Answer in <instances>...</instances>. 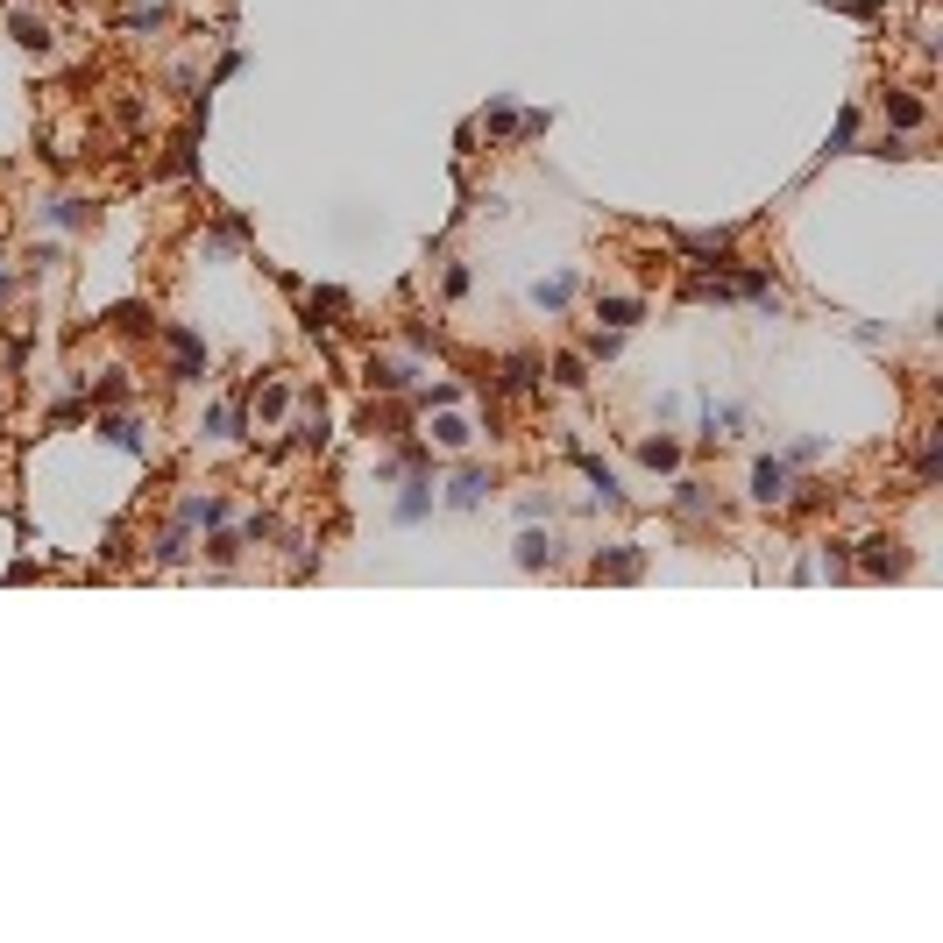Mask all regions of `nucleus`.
<instances>
[{"label":"nucleus","mask_w":943,"mask_h":943,"mask_svg":"<svg viewBox=\"0 0 943 943\" xmlns=\"http://www.w3.org/2000/svg\"><path fill=\"white\" fill-rule=\"evenodd\" d=\"M164 348H171V376H178V383H199V376H206V348H199V334L164 327Z\"/></svg>","instance_id":"1"},{"label":"nucleus","mask_w":943,"mask_h":943,"mask_svg":"<svg viewBox=\"0 0 943 943\" xmlns=\"http://www.w3.org/2000/svg\"><path fill=\"white\" fill-rule=\"evenodd\" d=\"M795 468L788 461H752V504H788Z\"/></svg>","instance_id":"2"},{"label":"nucleus","mask_w":943,"mask_h":943,"mask_svg":"<svg viewBox=\"0 0 943 943\" xmlns=\"http://www.w3.org/2000/svg\"><path fill=\"white\" fill-rule=\"evenodd\" d=\"M483 490H490V476H483V468H461V476H454V490H447V504H454V511H476V504H483Z\"/></svg>","instance_id":"3"},{"label":"nucleus","mask_w":943,"mask_h":943,"mask_svg":"<svg viewBox=\"0 0 943 943\" xmlns=\"http://www.w3.org/2000/svg\"><path fill=\"white\" fill-rule=\"evenodd\" d=\"M901 539H866V575H901L908 568V554H894Z\"/></svg>","instance_id":"4"},{"label":"nucleus","mask_w":943,"mask_h":943,"mask_svg":"<svg viewBox=\"0 0 943 943\" xmlns=\"http://www.w3.org/2000/svg\"><path fill=\"white\" fill-rule=\"evenodd\" d=\"M639 568H646L639 546H617V554H596V568H589V575L603 582V575H639Z\"/></svg>","instance_id":"5"},{"label":"nucleus","mask_w":943,"mask_h":943,"mask_svg":"<svg viewBox=\"0 0 943 943\" xmlns=\"http://www.w3.org/2000/svg\"><path fill=\"white\" fill-rule=\"evenodd\" d=\"M433 511V483L419 476V483H405V497H398V525H419Z\"/></svg>","instance_id":"6"},{"label":"nucleus","mask_w":943,"mask_h":943,"mask_svg":"<svg viewBox=\"0 0 943 943\" xmlns=\"http://www.w3.org/2000/svg\"><path fill=\"white\" fill-rule=\"evenodd\" d=\"M227 518V497H185L178 504V525H220Z\"/></svg>","instance_id":"7"},{"label":"nucleus","mask_w":943,"mask_h":943,"mask_svg":"<svg viewBox=\"0 0 943 943\" xmlns=\"http://www.w3.org/2000/svg\"><path fill=\"white\" fill-rule=\"evenodd\" d=\"M369 383H376V390H412V369L390 362V355H369Z\"/></svg>","instance_id":"8"},{"label":"nucleus","mask_w":943,"mask_h":943,"mask_svg":"<svg viewBox=\"0 0 943 943\" xmlns=\"http://www.w3.org/2000/svg\"><path fill=\"white\" fill-rule=\"evenodd\" d=\"M639 312H646L639 298H603V320H610L617 334H624V327H639Z\"/></svg>","instance_id":"9"},{"label":"nucleus","mask_w":943,"mask_h":943,"mask_svg":"<svg viewBox=\"0 0 943 943\" xmlns=\"http://www.w3.org/2000/svg\"><path fill=\"white\" fill-rule=\"evenodd\" d=\"M518 561H525V568H546V561H554V539H546V532H525V539H518Z\"/></svg>","instance_id":"10"},{"label":"nucleus","mask_w":943,"mask_h":943,"mask_svg":"<svg viewBox=\"0 0 943 943\" xmlns=\"http://www.w3.org/2000/svg\"><path fill=\"white\" fill-rule=\"evenodd\" d=\"M887 114H894L901 128H922V121H929V107H922V100H908V93H887Z\"/></svg>","instance_id":"11"},{"label":"nucleus","mask_w":943,"mask_h":943,"mask_svg":"<svg viewBox=\"0 0 943 943\" xmlns=\"http://www.w3.org/2000/svg\"><path fill=\"white\" fill-rule=\"evenodd\" d=\"M532 383H539V362L532 355H511L504 362V390H532Z\"/></svg>","instance_id":"12"},{"label":"nucleus","mask_w":943,"mask_h":943,"mask_svg":"<svg viewBox=\"0 0 943 943\" xmlns=\"http://www.w3.org/2000/svg\"><path fill=\"white\" fill-rule=\"evenodd\" d=\"M532 298H539V305H546V312H561V305H568V298H575V277H554V284H539V291H532Z\"/></svg>","instance_id":"13"},{"label":"nucleus","mask_w":943,"mask_h":943,"mask_svg":"<svg viewBox=\"0 0 943 943\" xmlns=\"http://www.w3.org/2000/svg\"><path fill=\"white\" fill-rule=\"evenodd\" d=\"M15 43H29V50H43V43H50V29H43V15H15Z\"/></svg>","instance_id":"14"},{"label":"nucleus","mask_w":943,"mask_h":943,"mask_svg":"<svg viewBox=\"0 0 943 943\" xmlns=\"http://www.w3.org/2000/svg\"><path fill=\"white\" fill-rule=\"evenodd\" d=\"M639 454H646V468H674V461H681V447H674V440H646Z\"/></svg>","instance_id":"15"},{"label":"nucleus","mask_w":943,"mask_h":943,"mask_svg":"<svg viewBox=\"0 0 943 943\" xmlns=\"http://www.w3.org/2000/svg\"><path fill=\"white\" fill-rule=\"evenodd\" d=\"M100 433H107V440H114V447H142V433H135V419H107V426H100Z\"/></svg>","instance_id":"16"},{"label":"nucleus","mask_w":943,"mask_h":943,"mask_svg":"<svg viewBox=\"0 0 943 943\" xmlns=\"http://www.w3.org/2000/svg\"><path fill=\"white\" fill-rule=\"evenodd\" d=\"M554 383H568V390L589 383V376H582V355H561V362H554Z\"/></svg>","instance_id":"17"},{"label":"nucleus","mask_w":943,"mask_h":943,"mask_svg":"<svg viewBox=\"0 0 943 943\" xmlns=\"http://www.w3.org/2000/svg\"><path fill=\"white\" fill-rule=\"evenodd\" d=\"M433 440H440V447H468V426H461V419H440Z\"/></svg>","instance_id":"18"},{"label":"nucleus","mask_w":943,"mask_h":943,"mask_svg":"<svg viewBox=\"0 0 943 943\" xmlns=\"http://www.w3.org/2000/svg\"><path fill=\"white\" fill-rule=\"evenodd\" d=\"M50 220H57V227H78V220H86V206H78V199H57Z\"/></svg>","instance_id":"19"}]
</instances>
